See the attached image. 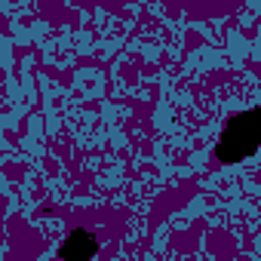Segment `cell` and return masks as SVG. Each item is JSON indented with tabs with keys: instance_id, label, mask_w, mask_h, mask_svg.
Instances as JSON below:
<instances>
[{
	"instance_id": "6da1fadb",
	"label": "cell",
	"mask_w": 261,
	"mask_h": 261,
	"mask_svg": "<svg viewBox=\"0 0 261 261\" xmlns=\"http://www.w3.org/2000/svg\"><path fill=\"white\" fill-rule=\"evenodd\" d=\"M261 148V105L246 111V114H237L215 145V160L218 163H240L246 157H252L255 151Z\"/></svg>"
},
{
	"instance_id": "7a4b0ae2",
	"label": "cell",
	"mask_w": 261,
	"mask_h": 261,
	"mask_svg": "<svg viewBox=\"0 0 261 261\" xmlns=\"http://www.w3.org/2000/svg\"><path fill=\"white\" fill-rule=\"evenodd\" d=\"M95 252H98V243H95V237H89L86 230H74V233L65 240V246L59 249L62 258H89V255H95Z\"/></svg>"
}]
</instances>
